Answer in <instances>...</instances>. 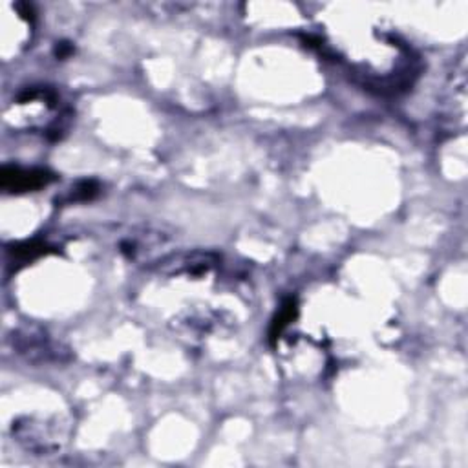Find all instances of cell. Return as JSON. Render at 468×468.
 I'll return each mask as SVG.
<instances>
[{
  "label": "cell",
  "mask_w": 468,
  "mask_h": 468,
  "mask_svg": "<svg viewBox=\"0 0 468 468\" xmlns=\"http://www.w3.org/2000/svg\"><path fill=\"white\" fill-rule=\"evenodd\" d=\"M220 262V256L215 252H201V251H194V252H181V254H174L167 260H163L160 271L171 277H180V275H187V277H199L203 273H209L211 269H215Z\"/></svg>",
  "instance_id": "cell-3"
},
{
  "label": "cell",
  "mask_w": 468,
  "mask_h": 468,
  "mask_svg": "<svg viewBox=\"0 0 468 468\" xmlns=\"http://www.w3.org/2000/svg\"><path fill=\"white\" fill-rule=\"evenodd\" d=\"M97 190H99V187H97L95 181H83V183H79V185L74 189V192L70 194L68 201L92 199V198L97 194Z\"/></svg>",
  "instance_id": "cell-7"
},
{
  "label": "cell",
  "mask_w": 468,
  "mask_h": 468,
  "mask_svg": "<svg viewBox=\"0 0 468 468\" xmlns=\"http://www.w3.org/2000/svg\"><path fill=\"white\" fill-rule=\"evenodd\" d=\"M296 315H298L296 300H295V298H287V300L284 302V305L280 307L278 315H277L275 321H273V326H271V340H277V339L284 333V330L296 319Z\"/></svg>",
  "instance_id": "cell-6"
},
{
  "label": "cell",
  "mask_w": 468,
  "mask_h": 468,
  "mask_svg": "<svg viewBox=\"0 0 468 468\" xmlns=\"http://www.w3.org/2000/svg\"><path fill=\"white\" fill-rule=\"evenodd\" d=\"M8 252L12 254V260L15 264L24 266L28 262H33V260H37L39 256L51 252V247L42 240H30V242L15 243L12 249H8Z\"/></svg>",
  "instance_id": "cell-5"
},
{
  "label": "cell",
  "mask_w": 468,
  "mask_h": 468,
  "mask_svg": "<svg viewBox=\"0 0 468 468\" xmlns=\"http://www.w3.org/2000/svg\"><path fill=\"white\" fill-rule=\"evenodd\" d=\"M13 348L33 364H42V362H61V348L51 340L42 330L39 328H24L13 335Z\"/></svg>",
  "instance_id": "cell-1"
},
{
  "label": "cell",
  "mask_w": 468,
  "mask_h": 468,
  "mask_svg": "<svg viewBox=\"0 0 468 468\" xmlns=\"http://www.w3.org/2000/svg\"><path fill=\"white\" fill-rule=\"evenodd\" d=\"M169 240V234L163 231H154V229H136L130 234H127L119 242V251L128 260H139L145 256L146 251H152L154 247H160Z\"/></svg>",
  "instance_id": "cell-4"
},
{
  "label": "cell",
  "mask_w": 468,
  "mask_h": 468,
  "mask_svg": "<svg viewBox=\"0 0 468 468\" xmlns=\"http://www.w3.org/2000/svg\"><path fill=\"white\" fill-rule=\"evenodd\" d=\"M54 180L56 174H51L46 169H24L19 165H4L3 171H0V187L12 194L39 190Z\"/></svg>",
  "instance_id": "cell-2"
}]
</instances>
